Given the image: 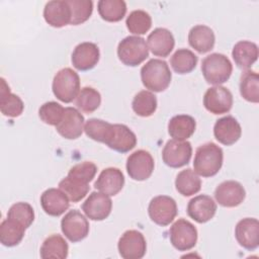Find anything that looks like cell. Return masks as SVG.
Listing matches in <instances>:
<instances>
[{"mask_svg": "<svg viewBox=\"0 0 259 259\" xmlns=\"http://www.w3.org/2000/svg\"><path fill=\"white\" fill-rule=\"evenodd\" d=\"M223 161L224 152L222 148L214 143H205L196 149L193 168L198 175L211 177L221 170Z\"/></svg>", "mask_w": 259, "mask_h": 259, "instance_id": "6da1fadb", "label": "cell"}, {"mask_svg": "<svg viewBox=\"0 0 259 259\" xmlns=\"http://www.w3.org/2000/svg\"><path fill=\"white\" fill-rule=\"evenodd\" d=\"M143 85L154 92H162L170 85L172 74L165 61L151 59L141 69Z\"/></svg>", "mask_w": 259, "mask_h": 259, "instance_id": "7a4b0ae2", "label": "cell"}, {"mask_svg": "<svg viewBox=\"0 0 259 259\" xmlns=\"http://www.w3.org/2000/svg\"><path fill=\"white\" fill-rule=\"evenodd\" d=\"M233 71L231 61L223 54L213 53L201 62V72L205 81L212 85H220L229 80Z\"/></svg>", "mask_w": 259, "mask_h": 259, "instance_id": "3957f363", "label": "cell"}, {"mask_svg": "<svg viewBox=\"0 0 259 259\" xmlns=\"http://www.w3.org/2000/svg\"><path fill=\"white\" fill-rule=\"evenodd\" d=\"M53 93L65 103L72 102L80 92L79 75L71 68L60 70L53 80Z\"/></svg>", "mask_w": 259, "mask_h": 259, "instance_id": "277c9868", "label": "cell"}, {"mask_svg": "<svg viewBox=\"0 0 259 259\" xmlns=\"http://www.w3.org/2000/svg\"><path fill=\"white\" fill-rule=\"evenodd\" d=\"M117 56L124 65L136 67L149 57V49L143 37L130 35L121 39L118 44Z\"/></svg>", "mask_w": 259, "mask_h": 259, "instance_id": "5b68a950", "label": "cell"}, {"mask_svg": "<svg viewBox=\"0 0 259 259\" xmlns=\"http://www.w3.org/2000/svg\"><path fill=\"white\" fill-rule=\"evenodd\" d=\"M169 239L178 251H188L196 245L197 230L189 221L179 219L170 227Z\"/></svg>", "mask_w": 259, "mask_h": 259, "instance_id": "8992f818", "label": "cell"}, {"mask_svg": "<svg viewBox=\"0 0 259 259\" xmlns=\"http://www.w3.org/2000/svg\"><path fill=\"white\" fill-rule=\"evenodd\" d=\"M150 219L157 225L165 227L172 223L177 214L176 201L168 195H158L149 203Z\"/></svg>", "mask_w": 259, "mask_h": 259, "instance_id": "52a82bcc", "label": "cell"}, {"mask_svg": "<svg viewBox=\"0 0 259 259\" xmlns=\"http://www.w3.org/2000/svg\"><path fill=\"white\" fill-rule=\"evenodd\" d=\"M117 249L124 259H141L147 251L144 235L137 230L125 231L118 240Z\"/></svg>", "mask_w": 259, "mask_h": 259, "instance_id": "ba28073f", "label": "cell"}, {"mask_svg": "<svg viewBox=\"0 0 259 259\" xmlns=\"http://www.w3.org/2000/svg\"><path fill=\"white\" fill-rule=\"evenodd\" d=\"M192 147L188 141L169 140L162 151L164 163L171 168H180L190 161Z\"/></svg>", "mask_w": 259, "mask_h": 259, "instance_id": "9c48e42d", "label": "cell"}, {"mask_svg": "<svg viewBox=\"0 0 259 259\" xmlns=\"http://www.w3.org/2000/svg\"><path fill=\"white\" fill-rule=\"evenodd\" d=\"M61 229L65 237L73 242L84 240L89 234V223L87 219L77 209L70 210L61 221Z\"/></svg>", "mask_w": 259, "mask_h": 259, "instance_id": "30bf717a", "label": "cell"}, {"mask_svg": "<svg viewBox=\"0 0 259 259\" xmlns=\"http://www.w3.org/2000/svg\"><path fill=\"white\" fill-rule=\"evenodd\" d=\"M155 167L152 155L145 150H138L131 154L126 161V171L130 177L137 181L147 180Z\"/></svg>", "mask_w": 259, "mask_h": 259, "instance_id": "8fae6325", "label": "cell"}, {"mask_svg": "<svg viewBox=\"0 0 259 259\" xmlns=\"http://www.w3.org/2000/svg\"><path fill=\"white\" fill-rule=\"evenodd\" d=\"M203 105L212 114H223L231 110L233 106V95L224 86H213L206 90L203 96Z\"/></svg>", "mask_w": 259, "mask_h": 259, "instance_id": "7c38bea8", "label": "cell"}, {"mask_svg": "<svg viewBox=\"0 0 259 259\" xmlns=\"http://www.w3.org/2000/svg\"><path fill=\"white\" fill-rule=\"evenodd\" d=\"M112 201L109 195L93 191L82 204V210L92 221H103L111 212Z\"/></svg>", "mask_w": 259, "mask_h": 259, "instance_id": "4fadbf2b", "label": "cell"}, {"mask_svg": "<svg viewBox=\"0 0 259 259\" xmlns=\"http://www.w3.org/2000/svg\"><path fill=\"white\" fill-rule=\"evenodd\" d=\"M246 196V191L241 183L235 180H227L219 184L214 190V198L219 204L225 207L240 205Z\"/></svg>", "mask_w": 259, "mask_h": 259, "instance_id": "5bb4252c", "label": "cell"}, {"mask_svg": "<svg viewBox=\"0 0 259 259\" xmlns=\"http://www.w3.org/2000/svg\"><path fill=\"white\" fill-rule=\"evenodd\" d=\"M237 242L243 248L253 251L259 245V222L254 218H245L238 222L235 228Z\"/></svg>", "mask_w": 259, "mask_h": 259, "instance_id": "9a60e30c", "label": "cell"}, {"mask_svg": "<svg viewBox=\"0 0 259 259\" xmlns=\"http://www.w3.org/2000/svg\"><path fill=\"white\" fill-rule=\"evenodd\" d=\"M84 116L74 107H66L60 123L56 126L57 132L65 139H78L84 131Z\"/></svg>", "mask_w": 259, "mask_h": 259, "instance_id": "2e32d148", "label": "cell"}, {"mask_svg": "<svg viewBox=\"0 0 259 259\" xmlns=\"http://www.w3.org/2000/svg\"><path fill=\"white\" fill-rule=\"evenodd\" d=\"M100 57L97 45L89 41L81 42L72 53V64L79 71H88L94 68Z\"/></svg>", "mask_w": 259, "mask_h": 259, "instance_id": "e0dca14e", "label": "cell"}, {"mask_svg": "<svg viewBox=\"0 0 259 259\" xmlns=\"http://www.w3.org/2000/svg\"><path fill=\"white\" fill-rule=\"evenodd\" d=\"M217 211L214 200L205 194L197 195L191 198L187 205L188 215L198 224H203L210 221Z\"/></svg>", "mask_w": 259, "mask_h": 259, "instance_id": "ac0fdd59", "label": "cell"}, {"mask_svg": "<svg viewBox=\"0 0 259 259\" xmlns=\"http://www.w3.org/2000/svg\"><path fill=\"white\" fill-rule=\"evenodd\" d=\"M213 135L219 143L225 146H231L241 138L242 128L234 116L227 115L215 121Z\"/></svg>", "mask_w": 259, "mask_h": 259, "instance_id": "d6986e66", "label": "cell"}, {"mask_svg": "<svg viewBox=\"0 0 259 259\" xmlns=\"http://www.w3.org/2000/svg\"><path fill=\"white\" fill-rule=\"evenodd\" d=\"M148 49L154 56L168 57L173 51L175 46V39L170 30L163 27L155 28L147 38Z\"/></svg>", "mask_w": 259, "mask_h": 259, "instance_id": "ffe728a7", "label": "cell"}, {"mask_svg": "<svg viewBox=\"0 0 259 259\" xmlns=\"http://www.w3.org/2000/svg\"><path fill=\"white\" fill-rule=\"evenodd\" d=\"M124 185V176L118 168L109 167L101 171L94 187L109 196L116 195Z\"/></svg>", "mask_w": 259, "mask_h": 259, "instance_id": "44dd1931", "label": "cell"}, {"mask_svg": "<svg viewBox=\"0 0 259 259\" xmlns=\"http://www.w3.org/2000/svg\"><path fill=\"white\" fill-rule=\"evenodd\" d=\"M40 205L47 214L60 217L69 208L70 199L61 189L49 188L40 196Z\"/></svg>", "mask_w": 259, "mask_h": 259, "instance_id": "7402d4cb", "label": "cell"}, {"mask_svg": "<svg viewBox=\"0 0 259 259\" xmlns=\"http://www.w3.org/2000/svg\"><path fill=\"white\" fill-rule=\"evenodd\" d=\"M44 18L53 27H63L71 23V8L68 1H50L44 8Z\"/></svg>", "mask_w": 259, "mask_h": 259, "instance_id": "603a6c76", "label": "cell"}, {"mask_svg": "<svg viewBox=\"0 0 259 259\" xmlns=\"http://www.w3.org/2000/svg\"><path fill=\"white\" fill-rule=\"evenodd\" d=\"M137 145V137L134 132L124 124H113L112 135L106 146L110 149L119 152L126 153L133 150Z\"/></svg>", "mask_w": 259, "mask_h": 259, "instance_id": "cb8c5ba5", "label": "cell"}, {"mask_svg": "<svg viewBox=\"0 0 259 259\" xmlns=\"http://www.w3.org/2000/svg\"><path fill=\"white\" fill-rule=\"evenodd\" d=\"M215 36L213 30L203 24L193 26L188 33V42L196 52L204 54L213 49Z\"/></svg>", "mask_w": 259, "mask_h": 259, "instance_id": "d4e9b609", "label": "cell"}, {"mask_svg": "<svg viewBox=\"0 0 259 259\" xmlns=\"http://www.w3.org/2000/svg\"><path fill=\"white\" fill-rule=\"evenodd\" d=\"M0 108L3 115L8 117H17L24 109V104L20 97L11 93L8 84L3 78H1Z\"/></svg>", "mask_w": 259, "mask_h": 259, "instance_id": "484cf974", "label": "cell"}, {"mask_svg": "<svg viewBox=\"0 0 259 259\" xmlns=\"http://www.w3.org/2000/svg\"><path fill=\"white\" fill-rule=\"evenodd\" d=\"M196 127L195 119L187 114L173 116L168 123V133L171 138L178 141H186L190 138Z\"/></svg>", "mask_w": 259, "mask_h": 259, "instance_id": "4316f807", "label": "cell"}, {"mask_svg": "<svg viewBox=\"0 0 259 259\" xmlns=\"http://www.w3.org/2000/svg\"><path fill=\"white\" fill-rule=\"evenodd\" d=\"M235 64L240 69H249L258 59V47L249 40L238 41L232 51Z\"/></svg>", "mask_w": 259, "mask_h": 259, "instance_id": "83f0119b", "label": "cell"}, {"mask_svg": "<svg viewBox=\"0 0 259 259\" xmlns=\"http://www.w3.org/2000/svg\"><path fill=\"white\" fill-rule=\"evenodd\" d=\"M69 246L61 235L48 237L40 247V257L42 259H65L68 256Z\"/></svg>", "mask_w": 259, "mask_h": 259, "instance_id": "f1b7e54d", "label": "cell"}, {"mask_svg": "<svg viewBox=\"0 0 259 259\" xmlns=\"http://www.w3.org/2000/svg\"><path fill=\"white\" fill-rule=\"evenodd\" d=\"M175 187L181 195L191 196L200 190L201 180L194 170L187 168L177 174Z\"/></svg>", "mask_w": 259, "mask_h": 259, "instance_id": "f546056e", "label": "cell"}, {"mask_svg": "<svg viewBox=\"0 0 259 259\" xmlns=\"http://www.w3.org/2000/svg\"><path fill=\"white\" fill-rule=\"evenodd\" d=\"M25 230L20 224L7 218L0 225V242L6 247L16 246L22 241Z\"/></svg>", "mask_w": 259, "mask_h": 259, "instance_id": "4dcf8cb0", "label": "cell"}, {"mask_svg": "<svg viewBox=\"0 0 259 259\" xmlns=\"http://www.w3.org/2000/svg\"><path fill=\"white\" fill-rule=\"evenodd\" d=\"M98 13L108 22L120 21L126 13V4L122 0H100L97 3Z\"/></svg>", "mask_w": 259, "mask_h": 259, "instance_id": "1f68e13d", "label": "cell"}, {"mask_svg": "<svg viewBox=\"0 0 259 259\" xmlns=\"http://www.w3.org/2000/svg\"><path fill=\"white\" fill-rule=\"evenodd\" d=\"M113 131V124L108 121L98 119V118H90L84 124V132L90 139L103 143L106 145L108 140L111 137Z\"/></svg>", "mask_w": 259, "mask_h": 259, "instance_id": "d6a6232c", "label": "cell"}, {"mask_svg": "<svg viewBox=\"0 0 259 259\" xmlns=\"http://www.w3.org/2000/svg\"><path fill=\"white\" fill-rule=\"evenodd\" d=\"M240 93L242 97L252 103L259 101V77L254 71L247 70L240 78Z\"/></svg>", "mask_w": 259, "mask_h": 259, "instance_id": "836d02e7", "label": "cell"}, {"mask_svg": "<svg viewBox=\"0 0 259 259\" xmlns=\"http://www.w3.org/2000/svg\"><path fill=\"white\" fill-rule=\"evenodd\" d=\"M132 107L135 113L142 117L151 116L157 109V98L154 93L142 90L133 99Z\"/></svg>", "mask_w": 259, "mask_h": 259, "instance_id": "e575fe53", "label": "cell"}, {"mask_svg": "<svg viewBox=\"0 0 259 259\" xmlns=\"http://www.w3.org/2000/svg\"><path fill=\"white\" fill-rule=\"evenodd\" d=\"M170 64L176 73L188 74L196 67L197 57L190 50L179 49L171 57Z\"/></svg>", "mask_w": 259, "mask_h": 259, "instance_id": "d590c367", "label": "cell"}, {"mask_svg": "<svg viewBox=\"0 0 259 259\" xmlns=\"http://www.w3.org/2000/svg\"><path fill=\"white\" fill-rule=\"evenodd\" d=\"M59 188L65 192L70 201L78 202L88 193L89 183H85L67 175L59 182Z\"/></svg>", "mask_w": 259, "mask_h": 259, "instance_id": "8d00e7d4", "label": "cell"}, {"mask_svg": "<svg viewBox=\"0 0 259 259\" xmlns=\"http://www.w3.org/2000/svg\"><path fill=\"white\" fill-rule=\"evenodd\" d=\"M100 103L101 95L92 87L82 88L76 97L77 107L85 113H92L99 107Z\"/></svg>", "mask_w": 259, "mask_h": 259, "instance_id": "74e56055", "label": "cell"}, {"mask_svg": "<svg viewBox=\"0 0 259 259\" xmlns=\"http://www.w3.org/2000/svg\"><path fill=\"white\" fill-rule=\"evenodd\" d=\"M125 24L130 32L138 35L145 34L152 26V18L144 10H134L126 17Z\"/></svg>", "mask_w": 259, "mask_h": 259, "instance_id": "f35d334b", "label": "cell"}, {"mask_svg": "<svg viewBox=\"0 0 259 259\" xmlns=\"http://www.w3.org/2000/svg\"><path fill=\"white\" fill-rule=\"evenodd\" d=\"M7 218L27 229L34 221V210L27 202H16L9 208Z\"/></svg>", "mask_w": 259, "mask_h": 259, "instance_id": "ab89813d", "label": "cell"}, {"mask_svg": "<svg viewBox=\"0 0 259 259\" xmlns=\"http://www.w3.org/2000/svg\"><path fill=\"white\" fill-rule=\"evenodd\" d=\"M71 8V23L79 25L89 19L93 11V2L91 0H68Z\"/></svg>", "mask_w": 259, "mask_h": 259, "instance_id": "60d3db41", "label": "cell"}, {"mask_svg": "<svg viewBox=\"0 0 259 259\" xmlns=\"http://www.w3.org/2000/svg\"><path fill=\"white\" fill-rule=\"evenodd\" d=\"M65 108L56 101L44 103L38 109L39 118L47 124L57 126L63 118Z\"/></svg>", "mask_w": 259, "mask_h": 259, "instance_id": "b9f144b4", "label": "cell"}, {"mask_svg": "<svg viewBox=\"0 0 259 259\" xmlns=\"http://www.w3.org/2000/svg\"><path fill=\"white\" fill-rule=\"evenodd\" d=\"M97 172V167L93 162L85 161L74 165L68 172V176L89 183L94 178Z\"/></svg>", "mask_w": 259, "mask_h": 259, "instance_id": "7bdbcfd3", "label": "cell"}]
</instances>
